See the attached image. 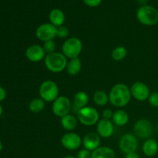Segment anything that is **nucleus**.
Wrapping results in <instances>:
<instances>
[{
    "mask_svg": "<svg viewBox=\"0 0 158 158\" xmlns=\"http://www.w3.org/2000/svg\"><path fill=\"white\" fill-rule=\"evenodd\" d=\"M113 115H114V112L110 109L104 110V111L103 112V119H106V120H110V119H112Z\"/></svg>",
    "mask_w": 158,
    "mask_h": 158,
    "instance_id": "nucleus-31",
    "label": "nucleus"
},
{
    "mask_svg": "<svg viewBox=\"0 0 158 158\" xmlns=\"http://www.w3.org/2000/svg\"><path fill=\"white\" fill-rule=\"evenodd\" d=\"M131 89L124 83H117L110 91V102L116 107H123L127 106L131 101Z\"/></svg>",
    "mask_w": 158,
    "mask_h": 158,
    "instance_id": "nucleus-1",
    "label": "nucleus"
},
{
    "mask_svg": "<svg viewBox=\"0 0 158 158\" xmlns=\"http://www.w3.org/2000/svg\"><path fill=\"white\" fill-rule=\"evenodd\" d=\"M127 55V50L124 46H117L111 52V57L114 61H121Z\"/></svg>",
    "mask_w": 158,
    "mask_h": 158,
    "instance_id": "nucleus-25",
    "label": "nucleus"
},
{
    "mask_svg": "<svg viewBox=\"0 0 158 158\" xmlns=\"http://www.w3.org/2000/svg\"><path fill=\"white\" fill-rule=\"evenodd\" d=\"M91 158H116V155L111 148L108 147H99L93 151Z\"/></svg>",
    "mask_w": 158,
    "mask_h": 158,
    "instance_id": "nucleus-18",
    "label": "nucleus"
},
{
    "mask_svg": "<svg viewBox=\"0 0 158 158\" xmlns=\"http://www.w3.org/2000/svg\"><path fill=\"white\" fill-rule=\"evenodd\" d=\"M46 103L42 98H34L29 104V109L31 112L38 114L44 110Z\"/></svg>",
    "mask_w": 158,
    "mask_h": 158,
    "instance_id": "nucleus-24",
    "label": "nucleus"
},
{
    "mask_svg": "<svg viewBox=\"0 0 158 158\" xmlns=\"http://www.w3.org/2000/svg\"><path fill=\"white\" fill-rule=\"evenodd\" d=\"M63 158H77V157H73V156H66V157H63Z\"/></svg>",
    "mask_w": 158,
    "mask_h": 158,
    "instance_id": "nucleus-37",
    "label": "nucleus"
},
{
    "mask_svg": "<svg viewBox=\"0 0 158 158\" xmlns=\"http://www.w3.org/2000/svg\"><path fill=\"white\" fill-rule=\"evenodd\" d=\"M83 2L89 7H97L102 2V0H83Z\"/></svg>",
    "mask_w": 158,
    "mask_h": 158,
    "instance_id": "nucleus-29",
    "label": "nucleus"
},
{
    "mask_svg": "<svg viewBox=\"0 0 158 158\" xmlns=\"http://www.w3.org/2000/svg\"><path fill=\"white\" fill-rule=\"evenodd\" d=\"M100 143V136L97 133L90 132L86 134L83 139V144L85 149L94 151L99 148Z\"/></svg>",
    "mask_w": 158,
    "mask_h": 158,
    "instance_id": "nucleus-15",
    "label": "nucleus"
},
{
    "mask_svg": "<svg viewBox=\"0 0 158 158\" xmlns=\"http://www.w3.org/2000/svg\"><path fill=\"white\" fill-rule=\"evenodd\" d=\"M67 58L63 52H54L47 54L45 57V66L52 73H60L64 70L67 65Z\"/></svg>",
    "mask_w": 158,
    "mask_h": 158,
    "instance_id": "nucleus-2",
    "label": "nucleus"
},
{
    "mask_svg": "<svg viewBox=\"0 0 158 158\" xmlns=\"http://www.w3.org/2000/svg\"><path fill=\"white\" fill-rule=\"evenodd\" d=\"M6 97V91L3 87L0 86V102L3 101Z\"/></svg>",
    "mask_w": 158,
    "mask_h": 158,
    "instance_id": "nucleus-32",
    "label": "nucleus"
},
{
    "mask_svg": "<svg viewBox=\"0 0 158 158\" xmlns=\"http://www.w3.org/2000/svg\"><path fill=\"white\" fill-rule=\"evenodd\" d=\"M90 151L86 149H83L80 151L77 154V158H91Z\"/></svg>",
    "mask_w": 158,
    "mask_h": 158,
    "instance_id": "nucleus-30",
    "label": "nucleus"
},
{
    "mask_svg": "<svg viewBox=\"0 0 158 158\" xmlns=\"http://www.w3.org/2000/svg\"><path fill=\"white\" fill-rule=\"evenodd\" d=\"M137 19L144 26H154L158 23V11L148 5L140 6L137 9Z\"/></svg>",
    "mask_w": 158,
    "mask_h": 158,
    "instance_id": "nucleus-3",
    "label": "nucleus"
},
{
    "mask_svg": "<svg viewBox=\"0 0 158 158\" xmlns=\"http://www.w3.org/2000/svg\"><path fill=\"white\" fill-rule=\"evenodd\" d=\"M49 19L51 24L55 26L56 27H58V26H63L66 20V16L64 12L61 9H53L49 12Z\"/></svg>",
    "mask_w": 158,
    "mask_h": 158,
    "instance_id": "nucleus-17",
    "label": "nucleus"
},
{
    "mask_svg": "<svg viewBox=\"0 0 158 158\" xmlns=\"http://www.w3.org/2000/svg\"><path fill=\"white\" fill-rule=\"evenodd\" d=\"M125 158H140V156L137 152H131L126 154Z\"/></svg>",
    "mask_w": 158,
    "mask_h": 158,
    "instance_id": "nucleus-33",
    "label": "nucleus"
},
{
    "mask_svg": "<svg viewBox=\"0 0 158 158\" xmlns=\"http://www.w3.org/2000/svg\"><path fill=\"white\" fill-rule=\"evenodd\" d=\"M77 120L85 126H93L98 123L100 115L97 110L92 106H87L80 109L77 113Z\"/></svg>",
    "mask_w": 158,
    "mask_h": 158,
    "instance_id": "nucleus-5",
    "label": "nucleus"
},
{
    "mask_svg": "<svg viewBox=\"0 0 158 158\" xmlns=\"http://www.w3.org/2000/svg\"><path fill=\"white\" fill-rule=\"evenodd\" d=\"M82 63L78 58L71 59L66 65V71L71 76H76L81 71Z\"/></svg>",
    "mask_w": 158,
    "mask_h": 158,
    "instance_id": "nucleus-22",
    "label": "nucleus"
},
{
    "mask_svg": "<svg viewBox=\"0 0 158 158\" xmlns=\"http://www.w3.org/2000/svg\"><path fill=\"white\" fill-rule=\"evenodd\" d=\"M88 102H89V97H88L87 94L83 91H79L73 97L72 110L75 113H77L80 109L86 107Z\"/></svg>",
    "mask_w": 158,
    "mask_h": 158,
    "instance_id": "nucleus-16",
    "label": "nucleus"
},
{
    "mask_svg": "<svg viewBox=\"0 0 158 158\" xmlns=\"http://www.w3.org/2000/svg\"><path fill=\"white\" fill-rule=\"evenodd\" d=\"M69 35V29L66 26H60L56 27V36L60 39H65Z\"/></svg>",
    "mask_w": 158,
    "mask_h": 158,
    "instance_id": "nucleus-27",
    "label": "nucleus"
},
{
    "mask_svg": "<svg viewBox=\"0 0 158 158\" xmlns=\"http://www.w3.org/2000/svg\"><path fill=\"white\" fill-rule=\"evenodd\" d=\"M35 35L40 41L52 40L56 36V27L51 23H43L36 29Z\"/></svg>",
    "mask_w": 158,
    "mask_h": 158,
    "instance_id": "nucleus-9",
    "label": "nucleus"
},
{
    "mask_svg": "<svg viewBox=\"0 0 158 158\" xmlns=\"http://www.w3.org/2000/svg\"><path fill=\"white\" fill-rule=\"evenodd\" d=\"M119 148L122 152L126 154L131 152H136L138 148V140L133 134H126L120 139Z\"/></svg>",
    "mask_w": 158,
    "mask_h": 158,
    "instance_id": "nucleus-10",
    "label": "nucleus"
},
{
    "mask_svg": "<svg viewBox=\"0 0 158 158\" xmlns=\"http://www.w3.org/2000/svg\"><path fill=\"white\" fill-rule=\"evenodd\" d=\"M97 134L103 138H108L113 135L114 132V127L110 120L102 119L97 123Z\"/></svg>",
    "mask_w": 158,
    "mask_h": 158,
    "instance_id": "nucleus-14",
    "label": "nucleus"
},
{
    "mask_svg": "<svg viewBox=\"0 0 158 158\" xmlns=\"http://www.w3.org/2000/svg\"><path fill=\"white\" fill-rule=\"evenodd\" d=\"M78 120L72 114H67L61 117V125L63 129L68 131H72L77 127Z\"/></svg>",
    "mask_w": 158,
    "mask_h": 158,
    "instance_id": "nucleus-20",
    "label": "nucleus"
},
{
    "mask_svg": "<svg viewBox=\"0 0 158 158\" xmlns=\"http://www.w3.org/2000/svg\"><path fill=\"white\" fill-rule=\"evenodd\" d=\"M148 0H137V2L139 5H140V6H147L148 5Z\"/></svg>",
    "mask_w": 158,
    "mask_h": 158,
    "instance_id": "nucleus-34",
    "label": "nucleus"
},
{
    "mask_svg": "<svg viewBox=\"0 0 158 158\" xmlns=\"http://www.w3.org/2000/svg\"><path fill=\"white\" fill-rule=\"evenodd\" d=\"M94 101L97 106H105L110 102L109 96L103 90H97L94 94Z\"/></svg>",
    "mask_w": 158,
    "mask_h": 158,
    "instance_id": "nucleus-23",
    "label": "nucleus"
},
{
    "mask_svg": "<svg viewBox=\"0 0 158 158\" xmlns=\"http://www.w3.org/2000/svg\"><path fill=\"white\" fill-rule=\"evenodd\" d=\"M112 120L114 123L117 126H124L129 121V115L126 111L123 110H118L114 112Z\"/></svg>",
    "mask_w": 158,
    "mask_h": 158,
    "instance_id": "nucleus-21",
    "label": "nucleus"
},
{
    "mask_svg": "<svg viewBox=\"0 0 158 158\" xmlns=\"http://www.w3.org/2000/svg\"><path fill=\"white\" fill-rule=\"evenodd\" d=\"M58 85L52 80H46L40 86V98L45 102H53L59 97Z\"/></svg>",
    "mask_w": 158,
    "mask_h": 158,
    "instance_id": "nucleus-6",
    "label": "nucleus"
},
{
    "mask_svg": "<svg viewBox=\"0 0 158 158\" xmlns=\"http://www.w3.org/2000/svg\"><path fill=\"white\" fill-rule=\"evenodd\" d=\"M43 49L46 52V53L49 54L52 52H56V45L55 42L53 40H48V41L44 42L43 46Z\"/></svg>",
    "mask_w": 158,
    "mask_h": 158,
    "instance_id": "nucleus-26",
    "label": "nucleus"
},
{
    "mask_svg": "<svg viewBox=\"0 0 158 158\" xmlns=\"http://www.w3.org/2000/svg\"><path fill=\"white\" fill-rule=\"evenodd\" d=\"M143 154L148 157H152L154 156L158 151V143L154 139L150 138L148 139L146 141L143 143Z\"/></svg>",
    "mask_w": 158,
    "mask_h": 158,
    "instance_id": "nucleus-19",
    "label": "nucleus"
},
{
    "mask_svg": "<svg viewBox=\"0 0 158 158\" xmlns=\"http://www.w3.org/2000/svg\"><path fill=\"white\" fill-rule=\"evenodd\" d=\"M72 110V103L67 97L59 96L52 102V110L56 117H63L69 114V111Z\"/></svg>",
    "mask_w": 158,
    "mask_h": 158,
    "instance_id": "nucleus-7",
    "label": "nucleus"
},
{
    "mask_svg": "<svg viewBox=\"0 0 158 158\" xmlns=\"http://www.w3.org/2000/svg\"><path fill=\"white\" fill-rule=\"evenodd\" d=\"M26 56L32 63H38L46 57V52L43 46L40 45H32L26 51Z\"/></svg>",
    "mask_w": 158,
    "mask_h": 158,
    "instance_id": "nucleus-13",
    "label": "nucleus"
},
{
    "mask_svg": "<svg viewBox=\"0 0 158 158\" xmlns=\"http://www.w3.org/2000/svg\"><path fill=\"white\" fill-rule=\"evenodd\" d=\"M83 49V43L77 37L68 38L63 43L62 52L68 59L78 58Z\"/></svg>",
    "mask_w": 158,
    "mask_h": 158,
    "instance_id": "nucleus-4",
    "label": "nucleus"
},
{
    "mask_svg": "<svg viewBox=\"0 0 158 158\" xmlns=\"http://www.w3.org/2000/svg\"><path fill=\"white\" fill-rule=\"evenodd\" d=\"M2 114V106L0 105V117H1Z\"/></svg>",
    "mask_w": 158,
    "mask_h": 158,
    "instance_id": "nucleus-36",
    "label": "nucleus"
},
{
    "mask_svg": "<svg viewBox=\"0 0 158 158\" xmlns=\"http://www.w3.org/2000/svg\"><path fill=\"white\" fill-rule=\"evenodd\" d=\"M157 131H158V124H157Z\"/></svg>",
    "mask_w": 158,
    "mask_h": 158,
    "instance_id": "nucleus-38",
    "label": "nucleus"
},
{
    "mask_svg": "<svg viewBox=\"0 0 158 158\" xmlns=\"http://www.w3.org/2000/svg\"><path fill=\"white\" fill-rule=\"evenodd\" d=\"M2 141L0 140V152L2 151Z\"/></svg>",
    "mask_w": 158,
    "mask_h": 158,
    "instance_id": "nucleus-35",
    "label": "nucleus"
},
{
    "mask_svg": "<svg viewBox=\"0 0 158 158\" xmlns=\"http://www.w3.org/2000/svg\"><path fill=\"white\" fill-rule=\"evenodd\" d=\"M150 104L154 107H158V93L153 92L150 94L148 98Z\"/></svg>",
    "mask_w": 158,
    "mask_h": 158,
    "instance_id": "nucleus-28",
    "label": "nucleus"
},
{
    "mask_svg": "<svg viewBox=\"0 0 158 158\" xmlns=\"http://www.w3.org/2000/svg\"><path fill=\"white\" fill-rule=\"evenodd\" d=\"M134 134L141 139H150L154 133V127L147 119L137 120L134 126Z\"/></svg>",
    "mask_w": 158,
    "mask_h": 158,
    "instance_id": "nucleus-8",
    "label": "nucleus"
},
{
    "mask_svg": "<svg viewBox=\"0 0 158 158\" xmlns=\"http://www.w3.org/2000/svg\"><path fill=\"white\" fill-rule=\"evenodd\" d=\"M83 143L81 137L77 133L69 132L65 134L61 138V143L66 149L74 151L78 149Z\"/></svg>",
    "mask_w": 158,
    "mask_h": 158,
    "instance_id": "nucleus-12",
    "label": "nucleus"
},
{
    "mask_svg": "<svg viewBox=\"0 0 158 158\" xmlns=\"http://www.w3.org/2000/svg\"><path fill=\"white\" fill-rule=\"evenodd\" d=\"M131 96L138 101H145L151 94L150 89L143 82H136L131 87Z\"/></svg>",
    "mask_w": 158,
    "mask_h": 158,
    "instance_id": "nucleus-11",
    "label": "nucleus"
}]
</instances>
